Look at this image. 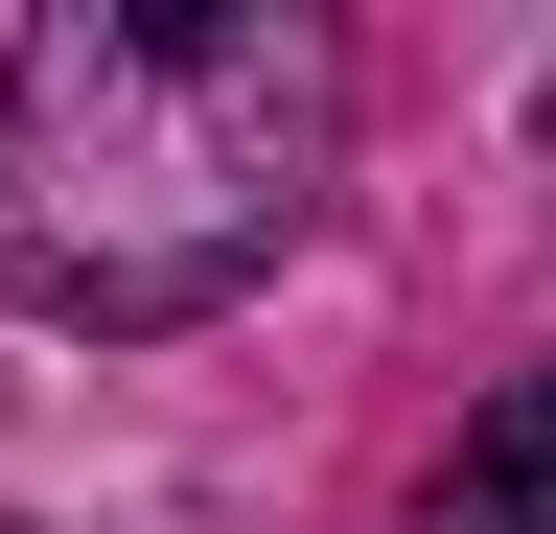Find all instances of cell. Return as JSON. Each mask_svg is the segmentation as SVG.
<instances>
[{"label":"cell","mask_w":556,"mask_h":534,"mask_svg":"<svg viewBox=\"0 0 556 534\" xmlns=\"http://www.w3.org/2000/svg\"><path fill=\"white\" fill-rule=\"evenodd\" d=\"M417 534H556V372H510V395H486V419L441 442Z\"/></svg>","instance_id":"obj_2"},{"label":"cell","mask_w":556,"mask_h":534,"mask_svg":"<svg viewBox=\"0 0 556 534\" xmlns=\"http://www.w3.org/2000/svg\"><path fill=\"white\" fill-rule=\"evenodd\" d=\"M348 163L325 0H47L0 47V302L24 325H208L302 256Z\"/></svg>","instance_id":"obj_1"}]
</instances>
